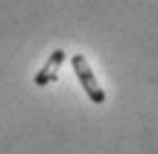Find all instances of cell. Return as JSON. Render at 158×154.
Returning a JSON list of instances; mask_svg holds the SVG:
<instances>
[{
  "label": "cell",
  "instance_id": "cell-1",
  "mask_svg": "<svg viewBox=\"0 0 158 154\" xmlns=\"http://www.w3.org/2000/svg\"><path fill=\"white\" fill-rule=\"evenodd\" d=\"M71 67H73V71H75V75H77V79H79V83H81L83 92H85L87 98H89V102H94V104H104V102H106V92L100 88V83H98V79H96V75H94V71H92L89 63H87V58L83 56L81 52L73 54Z\"/></svg>",
  "mask_w": 158,
  "mask_h": 154
},
{
  "label": "cell",
  "instance_id": "cell-2",
  "mask_svg": "<svg viewBox=\"0 0 158 154\" xmlns=\"http://www.w3.org/2000/svg\"><path fill=\"white\" fill-rule=\"evenodd\" d=\"M64 58H67V52H64L63 48L52 50L50 56L46 58L44 67H42L38 73H35V77H33V85L46 88L50 83H54V81L58 79V69H60V65L64 63Z\"/></svg>",
  "mask_w": 158,
  "mask_h": 154
}]
</instances>
